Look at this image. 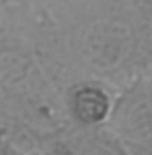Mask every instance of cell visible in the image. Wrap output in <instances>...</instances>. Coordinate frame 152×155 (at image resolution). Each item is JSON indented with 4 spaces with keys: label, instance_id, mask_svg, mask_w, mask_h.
Listing matches in <instances>:
<instances>
[{
    "label": "cell",
    "instance_id": "1",
    "mask_svg": "<svg viewBox=\"0 0 152 155\" xmlns=\"http://www.w3.org/2000/svg\"><path fill=\"white\" fill-rule=\"evenodd\" d=\"M137 48L136 28L118 15H98L87 20L74 38V54L79 65L96 82L129 70Z\"/></svg>",
    "mask_w": 152,
    "mask_h": 155
},
{
    "label": "cell",
    "instance_id": "2",
    "mask_svg": "<svg viewBox=\"0 0 152 155\" xmlns=\"http://www.w3.org/2000/svg\"><path fill=\"white\" fill-rule=\"evenodd\" d=\"M105 129L124 150L152 155V82L133 83L121 91Z\"/></svg>",
    "mask_w": 152,
    "mask_h": 155
},
{
    "label": "cell",
    "instance_id": "3",
    "mask_svg": "<svg viewBox=\"0 0 152 155\" xmlns=\"http://www.w3.org/2000/svg\"><path fill=\"white\" fill-rule=\"evenodd\" d=\"M111 91L101 82L85 78L66 91V116L82 131L105 129L113 110Z\"/></svg>",
    "mask_w": 152,
    "mask_h": 155
},
{
    "label": "cell",
    "instance_id": "4",
    "mask_svg": "<svg viewBox=\"0 0 152 155\" xmlns=\"http://www.w3.org/2000/svg\"><path fill=\"white\" fill-rule=\"evenodd\" d=\"M54 155H126L123 147L111 144V140L93 136H82L59 145Z\"/></svg>",
    "mask_w": 152,
    "mask_h": 155
},
{
    "label": "cell",
    "instance_id": "5",
    "mask_svg": "<svg viewBox=\"0 0 152 155\" xmlns=\"http://www.w3.org/2000/svg\"><path fill=\"white\" fill-rule=\"evenodd\" d=\"M124 152H126V155H149V153H142V152H131V150H124Z\"/></svg>",
    "mask_w": 152,
    "mask_h": 155
}]
</instances>
